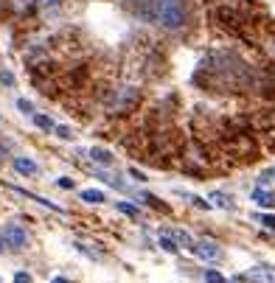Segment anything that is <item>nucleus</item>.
I'll list each match as a JSON object with an SVG mask.
<instances>
[{
    "instance_id": "f257e3e1",
    "label": "nucleus",
    "mask_w": 275,
    "mask_h": 283,
    "mask_svg": "<svg viewBox=\"0 0 275 283\" xmlns=\"http://www.w3.org/2000/svg\"><path fill=\"white\" fill-rule=\"evenodd\" d=\"M154 14H158V23L169 31L180 28L185 23L183 3H174V0H154Z\"/></svg>"
},
{
    "instance_id": "f03ea898",
    "label": "nucleus",
    "mask_w": 275,
    "mask_h": 283,
    "mask_svg": "<svg viewBox=\"0 0 275 283\" xmlns=\"http://www.w3.org/2000/svg\"><path fill=\"white\" fill-rule=\"evenodd\" d=\"M135 101H138V90H129V87H124V90L110 93V98H107V107L121 112V109H129Z\"/></svg>"
},
{
    "instance_id": "7ed1b4c3",
    "label": "nucleus",
    "mask_w": 275,
    "mask_h": 283,
    "mask_svg": "<svg viewBox=\"0 0 275 283\" xmlns=\"http://www.w3.org/2000/svg\"><path fill=\"white\" fill-rule=\"evenodd\" d=\"M3 238H6V244L9 247H14V250H23L25 247V230L20 227V224H9L6 230H3Z\"/></svg>"
},
{
    "instance_id": "20e7f679",
    "label": "nucleus",
    "mask_w": 275,
    "mask_h": 283,
    "mask_svg": "<svg viewBox=\"0 0 275 283\" xmlns=\"http://www.w3.org/2000/svg\"><path fill=\"white\" fill-rule=\"evenodd\" d=\"M191 250H194V255H200L202 261H216V258H222V250L216 247L214 241H197Z\"/></svg>"
},
{
    "instance_id": "39448f33",
    "label": "nucleus",
    "mask_w": 275,
    "mask_h": 283,
    "mask_svg": "<svg viewBox=\"0 0 275 283\" xmlns=\"http://www.w3.org/2000/svg\"><path fill=\"white\" fill-rule=\"evenodd\" d=\"M250 283H275V272L272 269H250L247 272Z\"/></svg>"
},
{
    "instance_id": "423d86ee",
    "label": "nucleus",
    "mask_w": 275,
    "mask_h": 283,
    "mask_svg": "<svg viewBox=\"0 0 275 283\" xmlns=\"http://www.w3.org/2000/svg\"><path fill=\"white\" fill-rule=\"evenodd\" d=\"M90 157H93V163H98V166H112V160H115L107 149H93Z\"/></svg>"
},
{
    "instance_id": "0eeeda50",
    "label": "nucleus",
    "mask_w": 275,
    "mask_h": 283,
    "mask_svg": "<svg viewBox=\"0 0 275 283\" xmlns=\"http://www.w3.org/2000/svg\"><path fill=\"white\" fill-rule=\"evenodd\" d=\"M253 199L264 208H275V193H269V191H261V188H258V191L253 193Z\"/></svg>"
},
{
    "instance_id": "6e6552de",
    "label": "nucleus",
    "mask_w": 275,
    "mask_h": 283,
    "mask_svg": "<svg viewBox=\"0 0 275 283\" xmlns=\"http://www.w3.org/2000/svg\"><path fill=\"white\" fill-rule=\"evenodd\" d=\"M14 169H17L20 174H37V163H31L25 157H17V160H14Z\"/></svg>"
},
{
    "instance_id": "1a4fd4ad",
    "label": "nucleus",
    "mask_w": 275,
    "mask_h": 283,
    "mask_svg": "<svg viewBox=\"0 0 275 283\" xmlns=\"http://www.w3.org/2000/svg\"><path fill=\"white\" fill-rule=\"evenodd\" d=\"M82 199L90 202V205H96V202H104V193L101 191H82Z\"/></svg>"
},
{
    "instance_id": "9d476101",
    "label": "nucleus",
    "mask_w": 275,
    "mask_h": 283,
    "mask_svg": "<svg viewBox=\"0 0 275 283\" xmlns=\"http://www.w3.org/2000/svg\"><path fill=\"white\" fill-rule=\"evenodd\" d=\"M158 244H160V247H163L166 250V253H177V241H174V238H169V235H160V241H158Z\"/></svg>"
},
{
    "instance_id": "9b49d317",
    "label": "nucleus",
    "mask_w": 275,
    "mask_h": 283,
    "mask_svg": "<svg viewBox=\"0 0 275 283\" xmlns=\"http://www.w3.org/2000/svg\"><path fill=\"white\" fill-rule=\"evenodd\" d=\"M174 241L183 244V247H194V238H191L188 233H183V230H174Z\"/></svg>"
},
{
    "instance_id": "f8f14e48",
    "label": "nucleus",
    "mask_w": 275,
    "mask_h": 283,
    "mask_svg": "<svg viewBox=\"0 0 275 283\" xmlns=\"http://www.w3.org/2000/svg\"><path fill=\"white\" fill-rule=\"evenodd\" d=\"M34 120H37V127L45 129V132H51V129H54V120H51L48 115H34Z\"/></svg>"
},
{
    "instance_id": "ddd939ff",
    "label": "nucleus",
    "mask_w": 275,
    "mask_h": 283,
    "mask_svg": "<svg viewBox=\"0 0 275 283\" xmlns=\"http://www.w3.org/2000/svg\"><path fill=\"white\" fill-rule=\"evenodd\" d=\"M264 127H267V135L275 140V112H267V118H264Z\"/></svg>"
},
{
    "instance_id": "4468645a",
    "label": "nucleus",
    "mask_w": 275,
    "mask_h": 283,
    "mask_svg": "<svg viewBox=\"0 0 275 283\" xmlns=\"http://www.w3.org/2000/svg\"><path fill=\"white\" fill-rule=\"evenodd\" d=\"M211 199H214L219 208H233V202H230V196H225V193H211Z\"/></svg>"
},
{
    "instance_id": "2eb2a0df",
    "label": "nucleus",
    "mask_w": 275,
    "mask_h": 283,
    "mask_svg": "<svg viewBox=\"0 0 275 283\" xmlns=\"http://www.w3.org/2000/svg\"><path fill=\"white\" fill-rule=\"evenodd\" d=\"M115 208H118L121 213H127V216H138V208L129 205V202H115Z\"/></svg>"
},
{
    "instance_id": "dca6fc26",
    "label": "nucleus",
    "mask_w": 275,
    "mask_h": 283,
    "mask_svg": "<svg viewBox=\"0 0 275 283\" xmlns=\"http://www.w3.org/2000/svg\"><path fill=\"white\" fill-rule=\"evenodd\" d=\"M205 283H225V277H222L219 272H208V275H205Z\"/></svg>"
},
{
    "instance_id": "f3484780",
    "label": "nucleus",
    "mask_w": 275,
    "mask_h": 283,
    "mask_svg": "<svg viewBox=\"0 0 275 283\" xmlns=\"http://www.w3.org/2000/svg\"><path fill=\"white\" fill-rule=\"evenodd\" d=\"M17 107L23 109V112H31V109H34V107H31V101H25V98H20V101H17Z\"/></svg>"
},
{
    "instance_id": "a211bd4d",
    "label": "nucleus",
    "mask_w": 275,
    "mask_h": 283,
    "mask_svg": "<svg viewBox=\"0 0 275 283\" xmlns=\"http://www.w3.org/2000/svg\"><path fill=\"white\" fill-rule=\"evenodd\" d=\"M14 283H31V277L25 275V272H17V275H14Z\"/></svg>"
},
{
    "instance_id": "6ab92c4d",
    "label": "nucleus",
    "mask_w": 275,
    "mask_h": 283,
    "mask_svg": "<svg viewBox=\"0 0 275 283\" xmlns=\"http://www.w3.org/2000/svg\"><path fill=\"white\" fill-rule=\"evenodd\" d=\"M272 180H275V169H269V171L261 174V182H272Z\"/></svg>"
},
{
    "instance_id": "aec40b11",
    "label": "nucleus",
    "mask_w": 275,
    "mask_h": 283,
    "mask_svg": "<svg viewBox=\"0 0 275 283\" xmlns=\"http://www.w3.org/2000/svg\"><path fill=\"white\" fill-rule=\"evenodd\" d=\"M0 82H3V85H14V76L12 73H0Z\"/></svg>"
},
{
    "instance_id": "412c9836",
    "label": "nucleus",
    "mask_w": 275,
    "mask_h": 283,
    "mask_svg": "<svg viewBox=\"0 0 275 283\" xmlns=\"http://www.w3.org/2000/svg\"><path fill=\"white\" fill-rule=\"evenodd\" d=\"M261 222H264V227L275 230V216H264V219H261Z\"/></svg>"
},
{
    "instance_id": "4be33fe9",
    "label": "nucleus",
    "mask_w": 275,
    "mask_h": 283,
    "mask_svg": "<svg viewBox=\"0 0 275 283\" xmlns=\"http://www.w3.org/2000/svg\"><path fill=\"white\" fill-rule=\"evenodd\" d=\"M56 135H59V138H70V129H67V127H56Z\"/></svg>"
},
{
    "instance_id": "5701e85b",
    "label": "nucleus",
    "mask_w": 275,
    "mask_h": 283,
    "mask_svg": "<svg viewBox=\"0 0 275 283\" xmlns=\"http://www.w3.org/2000/svg\"><path fill=\"white\" fill-rule=\"evenodd\" d=\"M59 188H73V180H67V177H62V180H59Z\"/></svg>"
},
{
    "instance_id": "b1692460",
    "label": "nucleus",
    "mask_w": 275,
    "mask_h": 283,
    "mask_svg": "<svg viewBox=\"0 0 275 283\" xmlns=\"http://www.w3.org/2000/svg\"><path fill=\"white\" fill-rule=\"evenodd\" d=\"M3 244H6V238H3V235H0V250H3Z\"/></svg>"
},
{
    "instance_id": "393cba45",
    "label": "nucleus",
    "mask_w": 275,
    "mask_h": 283,
    "mask_svg": "<svg viewBox=\"0 0 275 283\" xmlns=\"http://www.w3.org/2000/svg\"><path fill=\"white\" fill-rule=\"evenodd\" d=\"M54 283H65V280H62V277H56V280H54Z\"/></svg>"
}]
</instances>
